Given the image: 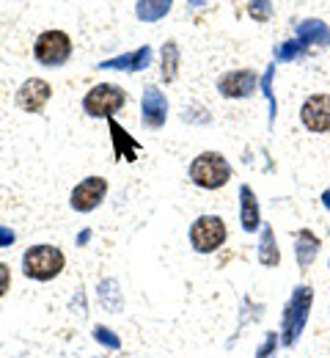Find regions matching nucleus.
I'll use <instances>...</instances> for the list:
<instances>
[{"label": "nucleus", "mask_w": 330, "mask_h": 358, "mask_svg": "<svg viewBox=\"0 0 330 358\" xmlns=\"http://www.w3.org/2000/svg\"><path fill=\"white\" fill-rule=\"evenodd\" d=\"M141 110H143V124H146V127H151V130H157V127H163V124H165L168 102H165V96L154 89V86H149V89L143 91Z\"/></svg>", "instance_id": "obj_10"}, {"label": "nucleus", "mask_w": 330, "mask_h": 358, "mask_svg": "<svg viewBox=\"0 0 330 358\" xmlns=\"http://www.w3.org/2000/svg\"><path fill=\"white\" fill-rule=\"evenodd\" d=\"M250 14L256 20H267L270 17V0H250Z\"/></svg>", "instance_id": "obj_23"}, {"label": "nucleus", "mask_w": 330, "mask_h": 358, "mask_svg": "<svg viewBox=\"0 0 330 358\" xmlns=\"http://www.w3.org/2000/svg\"><path fill=\"white\" fill-rule=\"evenodd\" d=\"M151 61V47H138L135 52H124V55H116L110 61H102L99 69H124V72H138V69H146Z\"/></svg>", "instance_id": "obj_12"}, {"label": "nucleus", "mask_w": 330, "mask_h": 358, "mask_svg": "<svg viewBox=\"0 0 330 358\" xmlns=\"http://www.w3.org/2000/svg\"><path fill=\"white\" fill-rule=\"evenodd\" d=\"M168 8H171V0H138L135 14L143 22H157L168 14Z\"/></svg>", "instance_id": "obj_18"}, {"label": "nucleus", "mask_w": 330, "mask_h": 358, "mask_svg": "<svg viewBox=\"0 0 330 358\" xmlns=\"http://www.w3.org/2000/svg\"><path fill=\"white\" fill-rule=\"evenodd\" d=\"M322 204L330 210V190H325V193H322Z\"/></svg>", "instance_id": "obj_27"}, {"label": "nucleus", "mask_w": 330, "mask_h": 358, "mask_svg": "<svg viewBox=\"0 0 330 358\" xmlns=\"http://www.w3.org/2000/svg\"><path fill=\"white\" fill-rule=\"evenodd\" d=\"M294 254H297V265L306 270L311 268V262L317 259V254H320V240L308 231V229H303L300 234H297V245H294Z\"/></svg>", "instance_id": "obj_14"}, {"label": "nucleus", "mask_w": 330, "mask_h": 358, "mask_svg": "<svg viewBox=\"0 0 330 358\" xmlns=\"http://www.w3.org/2000/svg\"><path fill=\"white\" fill-rule=\"evenodd\" d=\"M8 284H11V273H8V265H3V262H0V298L6 295Z\"/></svg>", "instance_id": "obj_25"}, {"label": "nucleus", "mask_w": 330, "mask_h": 358, "mask_svg": "<svg viewBox=\"0 0 330 358\" xmlns=\"http://www.w3.org/2000/svg\"><path fill=\"white\" fill-rule=\"evenodd\" d=\"M278 259H281V254H278L276 231H273L270 226H264V229H262V245H259V262H262L264 268H276Z\"/></svg>", "instance_id": "obj_17"}, {"label": "nucleus", "mask_w": 330, "mask_h": 358, "mask_svg": "<svg viewBox=\"0 0 330 358\" xmlns=\"http://www.w3.org/2000/svg\"><path fill=\"white\" fill-rule=\"evenodd\" d=\"M239 199H242V229L245 231H253L256 226L262 224L259 221V204H256V196L248 185L239 187Z\"/></svg>", "instance_id": "obj_16"}, {"label": "nucleus", "mask_w": 330, "mask_h": 358, "mask_svg": "<svg viewBox=\"0 0 330 358\" xmlns=\"http://www.w3.org/2000/svg\"><path fill=\"white\" fill-rule=\"evenodd\" d=\"M127 102V94L119 89V86H110V83H99L94 89L86 94L83 99V108L89 116H113L116 110H121Z\"/></svg>", "instance_id": "obj_5"}, {"label": "nucleus", "mask_w": 330, "mask_h": 358, "mask_svg": "<svg viewBox=\"0 0 330 358\" xmlns=\"http://www.w3.org/2000/svg\"><path fill=\"white\" fill-rule=\"evenodd\" d=\"M276 345H278V336H276V331H270V334H267V339H264V345L259 348L256 358H270L273 356V350H276Z\"/></svg>", "instance_id": "obj_24"}, {"label": "nucleus", "mask_w": 330, "mask_h": 358, "mask_svg": "<svg viewBox=\"0 0 330 358\" xmlns=\"http://www.w3.org/2000/svg\"><path fill=\"white\" fill-rule=\"evenodd\" d=\"M94 339L96 342H102L105 348H110V350H116V348H121V339L110 331V328H105V325H96L94 328Z\"/></svg>", "instance_id": "obj_21"}, {"label": "nucleus", "mask_w": 330, "mask_h": 358, "mask_svg": "<svg viewBox=\"0 0 330 358\" xmlns=\"http://www.w3.org/2000/svg\"><path fill=\"white\" fill-rule=\"evenodd\" d=\"M303 52V42L300 39H292V42H283L278 50H276V58L278 61H292V58H297Z\"/></svg>", "instance_id": "obj_22"}, {"label": "nucleus", "mask_w": 330, "mask_h": 358, "mask_svg": "<svg viewBox=\"0 0 330 358\" xmlns=\"http://www.w3.org/2000/svg\"><path fill=\"white\" fill-rule=\"evenodd\" d=\"M256 89V75L248 72V69H239V72H229L220 78L218 91L223 96H248L250 91Z\"/></svg>", "instance_id": "obj_11"}, {"label": "nucleus", "mask_w": 330, "mask_h": 358, "mask_svg": "<svg viewBox=\"0 0 330 358\" xmlns=\"http://www.w3.org/2000/svg\"><path fill=\"white\" fill-rule=\"evenodd\" d=\"M110 133H113V143H116V157L121 160H135V155L141 152V143L138 141H133L127 130H121L116 122H110Z\"/></svg>", "instance_id": "obj_15"}, {"label": "nucleus", "mask_w": 330, "mask_h": 358, "mask_svg": "<svg viewBox=\"0 0 330 358\" xmlns=\"http://www.w3.org/2000/svg\"><path fill=\"white\" fill-rule=\"evenodd\" d=\"M99 303H102L107 312H119V309H121V289L116 287L113 278H107V281L99 284Z\"/></svg>", "instance_id": "obj_19"}, {"label": "nucleus", "mask_w": 330, "mask_h": 358, "mask_svg": "<svg viewBox=\"0 0 330 358\" xmlns=\"http://www.w3.org/2000/svg\"><path fill=\"white\" fill-rule=\"evenodd\" d=\"M190 3H193V6H201V3H204V0H190Z\"/></svg>", "instance_id": "obj_28"}, {"label": "nucleus", "mask_w": 330, "mask_h": 358, "mask_svg": "<svg viewBox=\"0 0 330 358\" xmlns=\"http://www.w3.org/2000/svg\"><path fill=\"white\" fill-rule=\"evenodd\" d=\"M11 243H14V231L6 229V226H0V248H8Z\"/></svg>", "instance_id": "obj_26"}, {"label": "nucleus", "mask_w": 330, "mask_h": 358, "mask_svg": "<svg viewBox=\"0 0 330 358\" xmlns=\"http://www.w3.org/2000/svg\"><path fill=\"white\" fill-rule=\"evenodd\" d=\"M177 66H179V47L174 42L163 47V80L171 83L177 78Z\"/></svg>", "instance_id": "obj_20"}, {"label": "nucleus", "mask_w": 330, "mask_h": 358, "mask_svg": "<svg viewBox=\"0 0 330 358\" xmlns=\"http://www.w3.org/2000/svg\"><path fill=\"white\" fill-rule=\"evenodd\" d=\"M311 301H314V289L311 287H297L286 312H283V345H294V339L303 334L306 320L311 312Z\"/></svg>", "instance_id": "obj_3"}, {"label": "nucleus", "mask_w": 330, "mask_h": 358, "mask_svg": "<svg viewBox=\"0 0 330 358\" xmlns=\"http://www.w3.org/2000/svg\"><path fill=\"white\" fill-rule=\"evenodd\" d=\"M72 55V39L63 31H45L36 39V58L45 66H61Z\"/></svg>", "instance_id": "obj_6"}, {"label": "nucleus", "mask_w": 330, "mask_h": 358, "mask_svg": "<svg viewBox=\"0 0 330 358\" xmlns=\"http://www.w3.org/2000/svg\"><path fill=\"white\" fill-rule=\"evenodd\" d=\"M107 193V179L102 177H89L83 179L75 190H72V210L77 213H91L94 207H99V201Z\"/></svg>", "instance_id": "obj_8"}, {"label": "nucleus", "mask_w": 330, "mask_h": 358, "mask_svg": "<svg viewBox=\"0 0 330 358\" xmlns=\"http://www.w3.org/2000/svg\"><path fill=\"white\" fill-rule=\"evenodd\" d=\"M303 124L311 133H328L330 130V94H314L306 99L303 110H300Z\"/></svg>", "instance_id": "obj_7"}, {"label": "nucleus", "mask_w": 330, "mask_h": 358, "mask_svg": "<svg viewBox=\"0 0 330 358\" xmlns=\"http://www.w3.org/2000/svg\"><path fill=\"white\" fill-rule=\"evenodd\" d=\"M50 96H52V89H50L47 80L31 78V80L22 83V89L17 91V105H20L22 110H28V113H39V110L47 105Z\"/></svg>", "instance_id": "obj_9"}, {"label": "nucleus", "mask_w": 330, "mask_h": 358, "mask_svg": "<svg viewBox=\"0 0 330 358\" xmlns=\"http://www.w3.org/2000/svg\"><path fill=\"white\" fill-rule=\"evenodd\" d=\"M22 270L28 278L50 281L63 270V254L55 245H33L22 257Z\"/></svg>", "instance_id": "obj_2"}, {"label": "nucleus", "mask_w": 330, "mask_h": 358, "mask_svg": "<svg viewBox=\"0 0 330 358\" xmlns=\"http://www.w3.org/2000/svg\"><path fill=\"white\" fill-rule=\"evenodd\" d=\"M190 179H193L198 187H204V190H218V187H223V185L232 179V166L226 163L223 155H218V152H204V155H198V157L193 160V166H190Z\"/></svg>", "instance_id": "obj_1"}, {"label": "nucleus", "mask_w": 330, "mask_h": 358, "mask_svg": "<svg viewBox=\"0 0 330 358\" xmlns=\"http://www.w3.org/2000/svg\"><path fill=\"white\" fill-rule=\"evenodd\" d=\"M226 240V224L218 215H201L195 224L190 226V243L201 254H212L223 245Z\"/></svg>", "instance_id": "obj_4"}, {"label": "nucleus", "mask_w": 330, "mask_h": 358, "mask_svg": "<svg viewBox=\"0 0 330 358\" xmlns=\"http://www.w3.org/2000/svg\"><path fill=\"white\" fill-rule=\"evenodd\" d=\"M297 39L303 45H322L330 47V28L322 20H306L297 25Z\"/></svg>", "instance_id": "obj_13"}]
</instances>
